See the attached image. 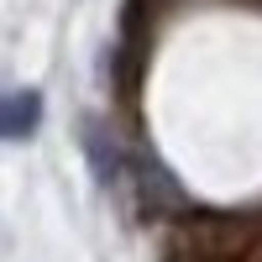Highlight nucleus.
Wrapping results in <instances>:
<instances>
[{
    "instance_id": "nucleus-2",
    "label": "nucleus",
    "mask_w": 262,
    "mask_h": 262,
    "mask_svg": "<svg viewBox=\"0 0 262 262\" xmlns=\"http://www.w3.org/2000/svg\"><path fill=\"white\" fill-rule=\"evenodd\" d=\"M84 152H90V163H95V179L111 184L116 179V147H111V137H105L100 121H84Z\"/></svg>"
},
{
    "instance_id": "nucleus-1",
    "label": "nucleus",
    "mask_w": 262,
    "mask_h": 262,
    "mask_svg": "<svg viewBox=\"0 0 262 262\" xmlns=\"http://www.w3.org/2000/svg\"><path fill=\"white\" fill-rule=\"evenodd\" d=\"M42 126V95L37 90H6L0 95V142H27Z\"/></svg>"
}]
</instances>
